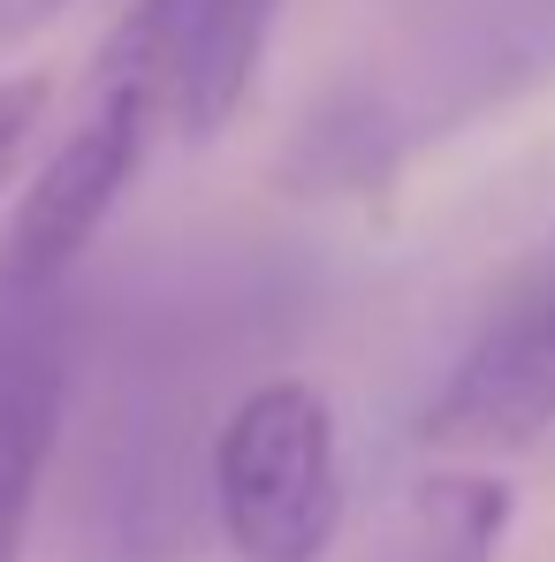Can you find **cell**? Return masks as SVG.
<instances>
[{
  "instance_id": "1",
  "label": "cell",
  "mask_w": 555,
  "mask_h": 562,
  "mask_svg": "<svg viewBox=\"0 0 555 562\" xmlns=\"http://www.w3.org/2000/svg\"><path fill=\"white\" fill-rule=\"evenodd\" d=\"M213 525L236 562H328L343 532V434L312 380H259L206 441Z\"/></svg>"
},
{
  "instance_id": "2",
  "label": "cell",
  "mask_w": 555,
  "mask_h": 562,
  "mask_svg": "<svg viewBox=\"0 0 555 562\" xmlns=\"http://www.w3.org/2000/svg\"><path fill=\"white\" fill-rule=\"evenodd\" d=\"M267 38L275 0H137L92 54V85H130L176 137L213 145L252 99Z\"/></svg>"
},
{
  "instance_id": "3",
  "label": "cell",
  "mask_w": 555,
  "mask_h": 562,
  "mask_svg": "<svg viewBox=\"0 0 555 562\" xmlns=\"http://www.w3.org/2000/svg\"><path fill=\"white\" fill-rule=\"evenodd\" d=\"M555 434V251L502 289L449 380L419 411V449L487 464Z\"/></svg>"
},
{
  "instance_id": "4",
  "label": "cell",
  "mask_w": 555,
  "mask_h": 562,
  "mask_svg": "<svg viewBox=\"0 0 555 562\" xmlns=\"http://www.w3.org/2000/svg\"><path fill=\"white\" fill-rule=\"evenodd\" d=\"M153 130H160V114L145 106V92L92 85L85 122L46 153V168L31 176L8 236H0V289H54V281H69V267L107 228V213L122 205L130 176L145 168Z\"/></svg>"
},
{
  "instance_id": "5",
  "label": "cell",
  "mask_w": 555,
  "mask_h": 562,
  "mask_svg": "<svg viewBox=\"0 0 555 562\" xmlns=\"http://www.w3.org/2000/svg\"><path fill=\"white\" fill-rule=\"evenodd\" d=\"M69 296L54 289H0V562H23L46 471L69 426Z\"/></svg>"
},
{
  "instance_id": "6",
  "label": "cell",
  "mask_w": 555,
  "mask_h": 562,
  "mask_svg": "<svg viewBox=\"0 0 555 562\" xmlns=\"http://www.w3.org/2000/svg\"><path fill=\"white\" fill-rule=\"evenodd\" d=\"M190 509V395L160 380V358L122 380L99 434V517L114 548L137 562L145 548H176Z\"/></svg>"
},
{
  "instance_id": "7",
  "label": "cell",
  "mask_w": 555,
  "mask_h": 562,
  "mask_svg": "<svg viewBox=\"0 0 555 562\" xmlns=\"http://www.w3.org/2000/svg\"><path fill=\"white\" fill-rule=\"evenodd\" d=\"M510 517H518L510 479H495V471H479V464L426 471L411 486L396 562H495L502 540H510Z\"/></svg>"
},
{
  "instance_id": "8",
  "label": "cell",
  "mask_w": 555,
  "mask_h": 562,
  "mask_svg": "<svg viewBox=\"0 0 555 562\" xmlns=\"http://www.w3.org/2000/svg\"><path fill=\"white\" fill-rule=\"evenodd\" d=\"M46 106H54V77H38V69L0 77V190L15 183V168H23V153H31V137L46 122Z\"/></svg>"
},
{
  "instance_id": "9",
  "label": "cell",
  "mask_w": 555,
  "mask_h": 562,
  "mask_svg": "<svg viewBox=\"0 0 555 562\" xmlns=\"http://www.w3.org/2000/svg\"><path fill=\"white\" fill-rule=\"evenodd\" d=\"M69 0H0V54L15 46V38H31L38 23H54Z\"/></svg>"
}]
</instances>
